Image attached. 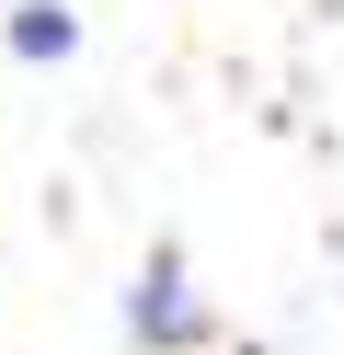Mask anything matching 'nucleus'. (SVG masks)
<instances>
[{"instance_id": "f03ea898", "label": "nucleus", "mask_w": 344, "mask_h": 355, "mask_svg": "<svg viewBox=\"0 0 344 355\" xmlns=\"http://www.w3.org/2000/svg\"><path fill=\"white\" fill-rule=\"evenodd\" d=\"M69 46H81V12H58V0H23L12 12V58L46 69V58H69Z\"/></svg>"}, {"instance_id": "f257e3e1", "label": "nucleus", "mask_w": 344, "mask_h": 355, "mask_svg": "<svg viewBox=\"0 0 344 355\" xmlns=\"http://www.w3.org/2000/svg\"><path fill=\"white\" fill-rule=\"evenodd\" d=\"M126 332H138V344H161V355H195V344H206V309L183 298V252H172V241L138 263V286H126Z\"/></svg>"}]
</instances>
